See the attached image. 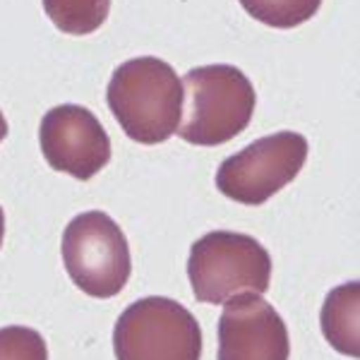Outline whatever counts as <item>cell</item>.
<instances>
[{
    "mask_svg": "<svg viewBox=\"0 0 360 360\" xmlns=\"http://www.w3.org/2000/svg\"><path fill=\"white\" fill-rule=\"evenodd\" d=\"M106 101L132 142L161 144L178 132L183 118V84L166 60L142 56L125 60L111 75Z\"/></svg>",
    "mask_w": 360,
    "mask_h": 360,
    "instance_id": "cell-1",
    "label": "cell"
},
{
    "mask_svg": "<svg viewBox=\"0 0 360 360\" xmlns=\"http://www.w3.org/2000/svg\"><path fill=\"white\" fill-rule=\"evenodd\" d=\"M183 111L178 135L195 147L231 142L250 125L255 113V86L236 65H205L185 72Z\"/></svg>",
    "mask_w": 360,
    "mask_h": 360,
    "instance_id": "cell-2",
    "label": "cell"
},
{
    "mask_svg": "<svg viewBox=\"0 0 360 360\" xmlns=\"http://www.w3.org/2000/svg\"><path fill=\"white\" fill-rule=\"evenodd\" d=\"M188 276L200 303L226 305L243 293L269 291L271 257L262 243L245 233L212 231L190 248Z\"/></svg>",
    "mask_w": 360,
    "mask_h": 360,
    "instance_id": "cell-3",
    "label": "cell"
},
{
    "mask_svg": "<svg viewBox=\"0 0 360 360\" xmlns=\"http://www.w3.org/2000/svg\"><path fill=\"white\" fill-rule=\"evenodd\" d=\"M113 353L115 360H200L202 329L178 300L149 295L118 317Z\"/></svg>",
    "mask_w": 360,
    "mask_h": 360,
    "instance_id": "cell-4",
    "label": "cell"
},
{
    "mask_svg": "<svg viewBox=\"0 0 360 360\" xmlns=\"http://www.w3.org/2000/svg\"><path fill=\"white\" fill-rule=\"evenodd\" d=\"M68 276L91 298H113L132 271L130 245L120 226L103 212H84L65 226L60 243Z\"/></svg>",
    "mask_w": 360,
    "mask_h": 360,
    "instance_id": "cell-5",
    "label": "cell"
},
{
    "mask_svg": "<svg viewBox=\"0 0 360 360\" xmlns=\"http://www.w3.org/2000/svg\"><path fill=\"white\" fill-rule=\"evenodd\" d=\"M307 159V139L300 132L281 130L248 144L217 171V188L229 200L257 207L293 183Z\"/></svg>",
    "mask_w": 360,
    "mask_h": 360,
    "instance_id": "cell-6",
    "label": "cell"
},
{
    "mask_svg": "<svg viewBox=\"0 0 360 360\" xmlns=\"http://www.w3.org/2000/svg\"><path fill=\"white\" fill-rule=\"evenodd\" d=\"M44 159L53 171L91 180L111 161V137L89 108L63 103L51 108L39 125Z\"/></svg>",
    "mask_w": 360,
    "mask_h": 360,
    "instance_id": "cell-7",
    "label": "cell"
},
{
    "mask_svg": "<svg viewBox=\"0 0 360 360\" xmlns=\"http://www.w3.org/2000/svg\"><path fill=\"white\" fill-rule=\"evenodd\" d=\"M291 339L283 317L262 295L243 293L219 317V360H288Z\"/></svg>",
    "mask_w": 360,
    "mask_h": 360,
    "instance_id": "cell-8",
    "label": "cell"
},
{
    "mask_svg": "<svg viewBox=\"0 0 360 360\" xmlns=\"http://www.w3.org/2000/svg\"><path fill=\"white\" fill-rule=\"evenodd\" d=\"M358 281L344 283V286L334 288L327 295L322 305V315H319V324H322L324 339L332 344L336 351L344 356L358 358L360 344H358Z\"/></svg>",
    "mask_w": 360,
    "mask_h": 360,
    "instance_id": "cell-9",
    "label": "cell"
},
{
    "mask_svg": "<svg viewBox=\"0 0 360 360\" xmlns=\"http://www.w3.org/2000/svg\"><path fill=\"white\" fill-rule=\"evenodd\" d=\"M49 20L65 34H94L106 22L111 0H44Z\"/></svg>",
    "mask_w": 360,
    "mask_h": 360,
    "instance_id": "cell-10",
    "label": "cell"
},
{
    "mask_svg": "<svg viewBox=\"0 0 360 360\" xmlns=\"http://www.w3.org/2000/svg\"><path fill=\"white\" fill-rule=\"evenodd\" d=\"M250 17L274 29H293L317 15L322 0H240Z\"/></svg>",
    "mask_w": 360,
    "mask_h": 360,
    "instance_id": "cell-11",
    "label": "cell"
},
{
    "mask_svg": "<svg viewBox=\"0 0 360 360\" xmlns=\"http://www.w3.org/2000/svg\"><path fill=\"white\" fill-rule=\"evenodd\" d=\"M0 360H49V348L37 329L13 324L0 329Z\"/></svg>",
    "mask_w": 360,
    "mask_h": 360,
    "instance_id": "cell-12",
    "label": "cell"
},
{
    "mask_svg": "<svg viewBox=\"0 0 360 360\" xmlns=\"http://www.w3.org/2000/svg\"><path fill=\"white\" fill-rule=\"evenodd\" d=\"M5 135H8V120H5L3 111H0V142L5 139Z\"/></svg>",
    "mask_w": 360,
    "mask_h": 360,
    "instance_id": "cell-13",
    "label": "cell"
},
{
    "mask_svg": "<svg viewBox=\"0 0 360 360\" xmlns=\"http://www.w3.org/2000/svg\"><path fill=\"white\" fill-rule=\"evenodd\" d=\"M3 238H5V212L0 207V245H3Z\"/></svg>",
    "mask_w": 360,
    "mask_h": 360,
    "instance_id": "cell-14",
    "label": "cell"
}]
</instances>
